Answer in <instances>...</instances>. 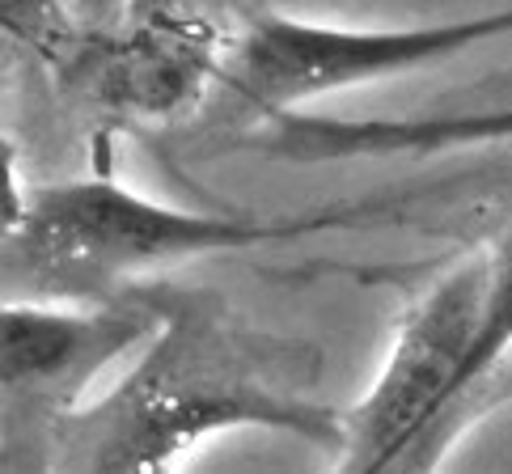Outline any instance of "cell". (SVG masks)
<instances>
[{"instance_id": "6da1fadb", "label": "cell", "mask_w": 512, "mask_h": 474, "mask_svg": "<svg viewBox=\"0 0 512 474\" xmlns=\"http://www.w3.org/2000/svg\"><path fill=\"white\" fill-rule=\"evenodd\" d=\"M149 288L161 305L157 335L102 398L60 419L47 470H166L208 436L242 428L339 453L347 411L309 394L318 356L305 343L254 331L212 288Z\"/></svg>"}, {"instance_id": "7a4b0ae2", "label": "cell", "mask_w": 512, "mask_h": 474, "mask_svg": "<svg viewBox=\"0 0 512 474\" xmlns=\"http://www.w3.org/2000/svg\"><path fill=\"white\" fill-rule=\"evenodd\" d=\"M373 212V204H339L301 216L195 212L149 199L115 178L47 182L26 195H17L13 182L5 208V297L102 301L140 284L144 271L347 229Z\"/></svg>"}, {"instance_id": "3957f363", "label": "cell", "mask_w": 512, "mask_h": 474, "mask_svg": "<svg viewBox=\"0 0 512 474\" xmlns=\"http://www.w3.org/2000/svg\"><path fill=\"white\" fill-rule=\"evenodd\" d=\"M508 34L512 5L428 26H322L280 9H254L229 47L212 106L237 127H267L314 98L424 72Z\"/></svg>"}, {"instance_id": "277c9868", "label": "cell", "mask_w": 512, "mask_h": 474, "mask_svg": "<svg viewBox=\"0 0 512 474\" xmlns=\"http://www.w3.org/2000/svg\"><path fill=\"white\" fill-rule=\"evenodd\" d=\"M161 305L149 284L102 301L5 297L0 381H5V466L26 445L22 466L47 470L51 432L89 403L94 381L157 335Z\"/></svg>"}, {"instance_id": "5b68a950", "label": "cell", "mask_w": 512, "mask_h": 474, "mask_svg": "<svg viewBox=\"0 0 512 474\" xmlns=\"http://www.w3.org/2000/svg\"><path fill=\"white\" fill-rule=\"evenodd\" d=\"M483 271L487 254H466L402 314L377 381L343 415L335 470H398L407 449L462 390L483 309Z\"/></svg>"}, {"instance_id": "8992f818", "label": "cell", "mask_w": 512, "mask_h": 474, "mask_svg": "<svg viewBox=\"0 0 512 474\" xmlns=\"http://www.w3.org/2000/svg\"><path fill=\"white\" fill-rule=\"evenodd\" d=\"M229 47L191 9H132L115 26L85 30L60 77L85 111L111 123H178L216 94Z\"/></svg>"}, {"instance_id": "52a82bcc", "label": "cell", "mask_w": 512, "mask_h": 474, "mask_svg": "<svg viewBox=\"0 0 512 474\" xmlns=\"http://www.w3.org/2000/svg\"><path fill=\"white\" fill-rule=\"evenodd\" d=\"M263 153L322 166V161L352 157H432L449 149L512 140V102L508 106H474V111H441V115H318L288 111L271 119Z\"/></svg>"}, {"instance_id": "ba28073f", "label": "cell", "mask_w": 512, "mask_h": 474, "mask_svg": "<svg viewBox=\"0 0 512 474\" xmlns=\"http://www.w3.org/2000/svg\"><path fill=\"white\" fill-rule=\"evenodd\" d=\"M487 271H483V309H479V331H474V348L466 360L462 390L474 377H483L491 364L512 352V225L500 233V242L483 250ZM457 390V394H462ZM453 394V398H457ZM449 398V403H453Z\"/></svg>"}, {"instance_id": "9c48e42d", "label": "cell", "mask_w": 512, "mask_h": 474, "mask_svg": "<svg viewBox=\"0 0 512 474\" xmlns=\"http://www.w3.org/2000/svg\"><path fill=\"white\" fill-rule=\"evenodd\" d=\"M0 26L22 51L56 68L72 56V47L85 34L68 0H0Z\"/></svg>"}, {"instance_id": "30bf717a", "label": "cell", "mask_w": 512, "mask_h": 474, "mask_svg": "<svg viewBox=\"0 0 512 474\" xmlns=\"http://www.w3.org/2000/svg\"><path fill=\"white\" fill-rule=\"evenodd\" d=\"M72 13L81 17L85 30H102V26H115L119 17L132 13V0H68Z\"/></svg>"}]
</instances>
